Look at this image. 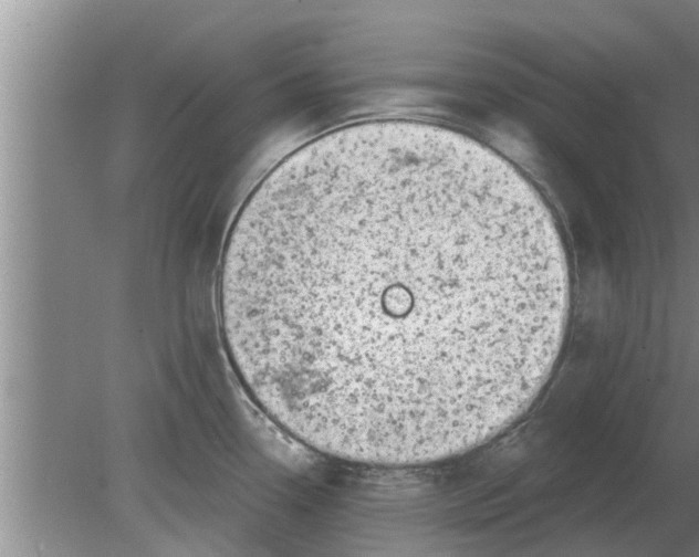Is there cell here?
I'll return each instance as SVG.
<instances>
[{"label":"cell","instance_id":"obj_1","mask_svg":"<svg viewBox=\"0 0 699 557\" xmlns=\"http://www.w3.org/2000/svg\"><path fill=\"white\" fill-rule=\"evenodd\" d=\"M543 198L479 141L406 119L302 146L259 183L222 256L233 368L333 456L427 464L510 427L547 382L571 307Z\"/></svg>","mask_w":699,"mask_h":557}]
</instances>
